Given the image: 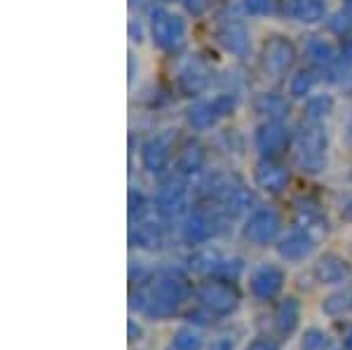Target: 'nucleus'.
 <instances>
[{
    "instance_id": "obj_11",
    "label": "nucleus",
    "mask_w": 352,
    "mask_h": 350,
    "mask_svg": "<svg viewBox=\"0 0 352 350\" xmlns=\"http://www.w3.org/2000/svg\"><path fill=\"white\" fill-rule=\"evenodd\" d=\"M256 182L263 190H270V193H280L287 184V169L280 167L277 162H272L270 157L261 160L256 165Z\"/></svg>"
},
{
    "instance_id": "obj_2",
    "label": "nucleus",
    "mask_w": 352,
    "mask_h": 350,
    "mask_svg": "<svg viewBox=\"0 0 352 350\" xmlns=\"http://www.w3.org/2000/svg\"><path fill=\"white\" fill-rule=\"evenodd\" d=\"M329 134L324 122L303 120L296 132V160L303 172L317 174L327 167Z\"/></svg>"
},
{
    "instance_id": "obj_13",
    "label": "nucleus",
    "mask_w": 352,
    "mask_h": 350,
    "mask_svg": "<svg viewBox=\"0 0 352 350\" xmlns=\"http://www.w3.org/2000/svg\"><path fill=\"white\" fill-rule=\"evenodd\" d=\"M333 106H336V101L331 94H310L303 104V120L324 122L333 113Z\"/></svg>"
},
{
    "instance_id": "obj_9",
    "label": "nucleus",
    "mask_w": 352,
    "mask_h": 350,
    "mask_svg": "<svg viewBox=\"0 0 352 350\" xmlns=\"http://www.w3.org/2000/svg\"><path fill=\"white\" fill-rule=\"evenodd\" d=\"M285 14L298 24H320L327 19L324 0H289L285 5Z\"/></svg>"
},
{
    "instance_id": "obj_15",
    "label": "nucleus",
    "mask_w": 352,
    "mask_h": 350,
    "mask_svg": "<svg viewBox=\"0 0 352 350\" xmlns=\"http://www.w3.org/2000/svg\"><path fill=\"white\" fill-rule=\"evenodd\" d=\"M242 10L249 17H275L285 12L282 0H242Z\"/></svg>"
},
{
    "instance_id": "obj_16",
    "label": "nucleus",
    "mask_w": 352,
    "mask_h": 350,
    "mask_svg": "<svg viewBox=\"0 0 352 350\" xmlns=\"http://www.w3.org/2000/svg\"><path fill=\"white\" fill-rule=\"evenodd\" d=\"M204 165V151L200 144H195V141H190V144L184 146V151H181L179 155V167L184 169V172H197Z\"/></svg>"
},
{
    "instance_id": "obj_8",
    "label": "nucleus",
    "mask_w": 352,
    "mask_h": 350,
    "mask_svg": "<svg viewBox=\"0 0 352 350\" xmlns=\"http://www.w3.org/2000/svg\"><path fill=\"white\" fill-rule=\"evenodd\" d=\"M172 157V137L169 134H153L151 139H146L144 149H141V160L148 172H162L169 165Z\"/></svg>"
},
{
    "instance_id": "obj_10",
    "label": "nucleus",
    "mask_w": 352,
    "mask_h": 350,
    "mask_svg": "<svg viewBox=\"0 0 352 350\" xmlns=\"http://www.w3.org/2000/svg\"><path fill=\"white\" fill-rule=\"evenodd\" d=\"M338 50L333 47L327 38H320V36H312L308 43H305V56H308V64L312 66L315 71H322L327 73L329 66L333 64V56H336Z\"/></svg>"
},
{
    "instance_id": "obj_21",
    "label": "nucleus",
    "mask_w": 352,
    "mask_h": 350,
    "mask_svg": "<svg viewBox=\"0 0 352 350\" xmlns=\"http://www.w3.org/2000/svg\"><path fill=\"white\" fill-rule=\"evenodd\" d=\"M162 3H169V0H162Z\"/></svg>"
},
{
    "instance_id": "obj_7",
    "label": "nucleus",
    "mask_w": 352,
    "mask_h": 350,
    "mask_svg": "<svg viewBox=\"0 0 352 350\" xmlns=\"http://www.w3.org/2000/svg\"><path fill=\"white\" fill-rule=\"evenodd\" d=\"M254 146L261 155L272 157L287 151L289 146V129L285 120H263L254 132Z\"/></svg>"
},
{
    "instance_id": "obj_12",
    "label": "nucleus",
    "mask_w": 352,
    "mask_h": 350,
    "mask_svg": "<svg viewBox=\"0 0 352 350\" xmlns=\"http://www.w3.org/2000/svg\"><path fill=\"white\" fill-rule=\"evenodd\" d=\"M254 109L265 116V120H285L289 116V101L277 92H261L254 99Z\"/></svg>"
},
{
    "instance_id": "obj_3",
    "label": "nucleus",
    "mask_w": 352,
    "mask_h": 350,
    "mask_svg": "<svg viewBox=\"0 0 352 350\" xmlns=\"http://www.w3.org/2000/svg\"><path fill=\"white\" fill-rule=\"evenodd\" d=\"M296 45L292 43V38L282 36V33H275V36H268L261 45L258 52V69L268 80L280 83L292 73L294 64H296Z\"/></svg>"
},
{
    "instance_id": "obj_17",
    "label": "nucleus",
    "mask_w": 352,
    "mask_h": 350,
    "mask_svg": "<svg viewBox=\"0 0 352 350\" xmlns=\"http://www.w3.org/2000/svg\"><path fill=\"white\" fill-rule=\"evenodd\" d=\"M275 228H277L275 214L261 212V214H256V217L252 219V226H249V233H252L254 238L265 240V238H270V235L275 233Z\"/></svg>"
},
{
    "instance_id": "obj_14",
    "label": "nucleus",
    "mask_w": 352,
    "mask_h": 350,
    "mask_svg": "<svg viewBox=\"0 0 352 350\" xmlns=\"http://www.w3.org/2000/svg\"><path fill=\"white\" fill-rule=\"evenodd\" d=\"M317 83V71L308 66V69H298L289 78V97L292 99H308L312 87Z\"/></svg>"
},
{
    "instance_id": "obj_1",
    "label": "nucleus",
    "mask_w": 352,
    "mask_h": 350,
    "mask_svg": "<svg viewBox=\"0 0 352 350\" xmlns=\"http://www.w3.org/2000/svg\"><path fill=\"white\" fill-rule=\"evenodd\" d=\"M148 33L160 52L176 54L186 45V36H188V24L179 12H172L169 8H151L148 10Z\"/></svg>"
},
{
    "instance_id": "obj_19",
    "label": "nucleus",
    "mask_w": 352,
    "mask_h": 350,
    "mask_svg": "<svg viewBox=\"0 0 352 350\" xmlns=\"http://www.w3.org/2000/svg\"><path fill=\"white\" fill-rule=\"evenodd\" d=\"M338 85H340V89H343V92L348 94V97H352V71H350L348 76H345Z\"/></svg>"
},
{
    "instance_id": "obj_20",
    "label": "nucleus",
    "mask_w": 352,
    "mask_h": 350,
    "mask_svg": "<svg viewBox=\"0 0 352 350\" xmlns=\"http://www.w3.org/2000/svg\"><path fill=\"white\" fill-rule=\"evenodd\" d=\"M348 8H352V5H348ZM348 41H352V36H350V38H348Z\"/></svg>"
},
{
    "instance_id": "obj_18",
    "label": "nucleus",
    "mask_w": 352,
    "mask_h": 350,
    "mask_svg": "<svg viewBox=\"0 0 352 350\" xmlns=\"http://www.w3.org/2000/svg\"><path fill=\"white\" fill-rule=\"evenodd\" d=\"M209 3H212V0H184L186 10H188L190 14H195V17H200V14L207 12Z\"/></svg>"
},
{
    "instance_id": "obj_5",
    "label": "nucleus",
    "mask_w": 352,
    "mask_h": 350,
    "mask_svg": "<svg viewBox=\"0 0 352 350\" xmlns=\"http://www.w3.org/2000/svg\"><path fill=\"white\" fill-rule=\"evenodd\" d=\"M214 38L228 54L244 59L252 54V36L247 24L232 12H221L214 21Z\"/></svg>"
},
{
    "instance_id": "obj_4",
    "label": "nucleus",
    "mask_w": 352,
    "mask_h": 350,
    "mask_svg": "<svg viewBox=\"0 0 352 350\" xmlns=\"http://www.w3.org/2000/svg\"><path fill=\"white\" fill-rule=\"evenodd\" d=\"M237 104H240L237 92H221L209 99H200L188 106V111H186V122H188L195 132H209V129L217 127L221 120L230 118L232 113H235Z\"/></svg>"
},
{
    "instance_id": "obj_6",
    "label": "nucleus",
    "mask_w": 352,
    "mask_h": 350,
    "mask_svg": "<svg viewBox=\"0 0 352 350\" xmlns=\"http://www.w3.org/2000/svg\"><path fill=\"white\" fill-rule=\"evenodd\" d=\"M212 83L214 71L207 66V61L195 54L181 61L179 71H176V87L184 97H200L212 87Z\"/></svg>"
}]
</instances>
